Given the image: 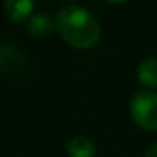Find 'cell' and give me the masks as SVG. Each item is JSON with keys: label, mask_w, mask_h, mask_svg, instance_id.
<instances>
[{"label": "cell", "mask_w": 157, "mask_h": 157, "mask_svg": "<svg viewBox=\"0 0 157 157\" xmlns=\"http://www.w3.org/2000/svg\"><path fill=\"white\" fill-rule=\"evenodd\" d=\"M56 29L69 46L90 49L98 42L101 27L86 9L79 5H66L56 15Z\"/></svg>", "instance_id": "1"}, {"label": "cell", "mask_w": 157, "mask_h": 157, "mask_svg": "<svg viewBox=\"0 0 157 157\" xmlns=\"http://www.w3.org/2000/svg\"><path fill=\"white\" fill-rule=\"evenodd\" d=\"M137 79L149 91L157 88V58H147L140 63L137 69Z\"/></svg>", "instance_id": "4"}, {"label": "cell", "mask_w": 157, "mask_h": 157, "mask_svg": "<svg viewBox=\"0 0 157 157\" xmlns=\"http://www.w3.org/2000/svg\"><path fill=\"white\" fill-rule=\"evenodd\" d=\"M144 157H157V142H155V144H152V145H150L149 149L145 150Z\"/></svg>", "instance_id": "7"}, {"label": "cell", "mask_w": 157, "mask_h": 157, "mask_svg": "<svg viewBox=\"0 0 157 157\" xmlns=\"http://www.w3.org/2000/svg\"><path fill=\"white\" fill-rule=\"evenodd\" d=\"M69 157H95V145L88 137H73L68 144Z\"/></svg>", "instance_id": "6"}, {"label": "cell", "mask_w": 157, "mask_h": 157, "mask_svg": "<svg viewBox=\"0 0 157 157\" xmlns=\"http://www.w3.org/2000/svg\"><path fill=\"white\" fill-rule=\"evenodd\" d=\"M34 4L31 0H7L4 4V12L12 22H25L27 19L32 17Z\"/></svg>", "instance_id": "3"}, {"label": "cell", "mask_w": 157, "mask_h": 157, "mask_svg": "<svg viewBox=\"0 0 157 157\" xmlns=\"http://www.w3.org/2000/svg\"><path fill=\"white\" fill-rule=\"evenodd\" d=\"M130 115L144 130H157V93L144 90L133 95L130 101Z\"/></svg>", "instance_id": "2"}, {"label": "cell", "mask_w": 157, "mask_h": 157, "mask_svg": "<svg viewBox=\"0 0 157 157\" xmlns=\"http://www.w3.org/2000/svg\"><path fill=\"white\" fill-rule=\"evenodd\" d=\"M54 25L56 24L52 22V19L49 17L48 14L41 12V14H34L29 19L25 31H27L32 37H46V36H49L52 32Z\"/></svg>", "instance_id": "5"}]
</instances>
